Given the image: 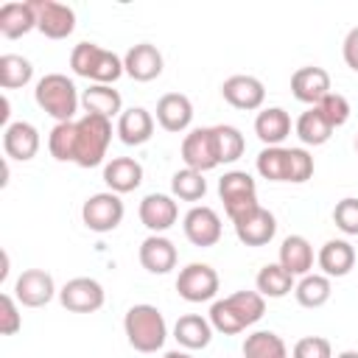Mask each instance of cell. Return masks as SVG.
Wrapping results in <instances>:
<instances>
[{
    "label": "cell",
    "instance_id": "9c48e42d",
    "mask_svg": "<svg viewBox=\"0 0 358 358\" xmlns=\"http://www.w3.org/2000/svg\"><path fill=\"white\" fill-rule=\"evenodd\" d=\"M221 288V280H218V271L210 266V263H187L185 268H179V277H176V294L185 299V302H210L215 299Z\"/></svg>",
    "mask_w": 358,
    "mask_h": 358
},
{
    "label": "cell",
    "instance_id": "ee69618b",
    "mask_svg": "<svg viewBox=\"0 0 358 358\" xmlns=\"http://www.w3.org/2000/svg\"><path fill=\"white\" fill-rule=\"evenodd\" d=\"M341 56H344L347 67L358 73V25L347 31V36H344V42H341Z\"/></svg>",
    "mask_w": 358,
    "mask_h": 358
},
{
    "label": "cell",
    "instance_id": "74e56055",
    "mask_svg": "<svg viewBox=\"0 0 358 358\" xmlns=\"http://www.w3.org/2000/svg\"><path fill=\"white\" fill-rule=\"evenodd\" d=\"M215 137H218L221 165H229V162H235V159L243 157V151H246V140H243V134H241L238 126L218 123V126H215Z\"/></svg>",
    "mask_w": 358,
    "mask_h": 358
},
{
    "label": "cell",
    "instance_id": "5bb4252c",
    "mask_svg": "<svg viewBox=\"0 0 358 358\" xmlns=\"http://www.w3.org/2000/svg\"><path fill=\"white\" fill-rule=\"evenodd\" d=\"M14 296L22 308H45L53 296H59V291L45 268H25L14 280Z\"/></svg>",
    "mask_w": 358,
    "mask_h": 358
},
{
    "label": "cell",
    "instance_id": "8d00e7d4",
    "mask_svg": "<svg viewBox=\"0 0 358 358\" xmlns=\"http://www.w3.org/2000/svg\"><path fill=\"white\" fill-rule=\"evenodd\" d=\"M48 151L59 162H73L76 159V120L70 123H56L48 134Z\"/></svg>",
    "mask_w": 358,
    "mask_h": 358
},
{
    "label": "cell",
    "instance_id": "7dc6e473",
    "mask_svg": "<svg viewBox=\"0 0 358 358\" xmlns=\"http://www.w3.org/2000/svg\"><path fill=\"white\" fill-rule=\"evenodd\" d=\"M355 151H358V137H355Z\"/></svg>",
    "mask_w": 358,
    "mask_h": 358
},
{
    "label": "cell",
    "instance_id": "cb8c5ba5",
    "mask_svg": "<svg viewBox=\"0 0 358 358\" xmlns=\"http://www.w3.org/2000/svg\"><path fill=\"white\" fill-rule=\"evenodd\" d=\"M103 182L117 196L131 193L143 185V165L134 157H112L103 162Z\"/></svg>",
    "mask_w": 358,
    "mask_h": 358
},
{
    "label": "cell",
    "instance_id": "d4e9b609",
    "mask_svg": "<svg viewBox=\"0 0 358 358\" xmlns=\"http://www.w3.org/2000/svg\"><path fill=\"white\" fill-rule=\"evenodd\" d=\"M213 333H215V330H213L210 319L201 316V313H185V316H179L176 324H173V338H176V344H179L182 350H187V352L210 347Z\"/></svg>",
    "mask_w": 358,
    "mask_h": 358
},
{
    "label": "cell",
    "instance_id": "603a6c76",
    "mask_svg": "<svg viewBox=\"0 0 358 358\" xmlns=\"http://www.w3.org/2000/svg\"><path fill=\"white\" fill-rule=\"evenodd\" d=\"M115 134L126 145H145L154 137V115L145 106H129L120 112Z\"/></svg>",
    "mask_w": 358,
    "mask_h": 358
},
{
    "label": "cell",
    "instance_id": "e0dca14e",
    "mask_svg": "<svg viewBox=\"0 0 358 358\" xmlns=\"http://www.w3.org/2000/svg\"><path fill=\"white\" fill-rule=\"evenodd\" d=\"M39 129L28 120H14L3 129V151L6 159H17V162H28L36 157L39 151Z\"/></svg>",
    "mask_w": 358,
    "mask_h": 358
},
{
    "label": "cell",
    "instance_id": "9a60e30c",
    "mask_svg": "<svg viewBox=\"0 0 358 358\" xmlns=\"http://www.w3.org/2000/svg\"><path fill=\"white\" fill-rule=\"evenodd\" d=\"M221 95L229 106L241 109V112H255L263 106L266 101V87L257 76H246V73H238V76H229L224 78L221 84Z\"/></svg>",
    "mask_w": 358,
    "mask_h": 358
},
{
    "label": "cell",
    "instance_id": "44dd1931",
    "mask_svg": "<svg viewBox=\"0 0 358 358\" xmlns=\"http://www.w3.org/2000/svg\"><path fill=\"white\" fill-rule=\"evenodd\" d=\"M157 123L171 131V134H182L190 129L193 123V103L185 92H165L157 101Z\"/></svg>",
    "mask_w": 358,
    "mask_h": 358
},
{
    "label": "cell",
    "instance_id": "e575fe53",
    "mask_svg": "<svg viewBox=\"0 0 358 358\" xmlns=\"http://www.w3.org/2000/svg\"><path fill=\"white\" fill-rule=\"evenodd\" d=\"M31 78H34L31 59H25L20 53H3L0 56V87L3 90H20V87L31 84Z\"/></svg>",
    "mask_w": 358,
    "mask_h": 358
},
{
    "label": "cell",
    "instance_id": "4316f807",
    "mask_svg": "<svg viewBox=\"0 0 358 358\" xmlns=\"http://www.w3.org/2000/svg\"><path fill=\"white\" fill-rule=\"evenodd\" d=\"M255 134L263 145H282L291 134V115L282 106H266L255 117Z\"/></svg>",
    "mask_w": 358,
    "mask_h": 358
},
{
    "label": "cell",
    "instance_id": "d590c367",
    "mask_svg": "<svg viewBox=\"0 0 358 358\" xmlns=\"http://www.w3.org/2000/svg\"><path fill=\"white\" fill-rule=\"evenodd\" d=\"M171 196L182 201H201L207 196V179L201 171L193 168H179L171 176Z\"/></svg>",
    "mask_w": 358,
    "mask_h": 358
},
{
    "label": "cell",
    "instance_id": "f35d334b",
    "mask_svg": "<svg viewBox=\"0 0 358 358\" xmlns=\"http://www.w3.org/2000/svg\"><path fill=\"white\" fill-rule=\"evenodd\" d=\"M316 109L324 115V120H327L333 129L344 126V123L350 120V115H352V106H350V101H347L341 92H327V95L316 103Z\"/></svg>",
    "mask_w": 358,
    "mask_h": 358
},
{
    "label": "cell",
    "instance_id": "5b68a950",
    "mask_svg": "<svg viewBox=\"0 0 358 358\" xmlns=\"http://www.w3.org/2000/svg\"><path fill=\"white\" fill-rule=\"evenodd\" d=\"M112 143V120L101 115H81L76 120V165L78 168H95L106 159Z\"/></svg>",
    "mask_w": 358,
    "mask_h": 358
},
{
    "label": "cell",
    "instance_id": "bcb514c9",
    "mask_svg": "<svg viewBox=\"0 0 358 358\" xmlns=\"http://www.w3.org/2000/svg\"><path fill=\"white\" fill-rule=\"evenodd\" d=\"M336 358H358V350H344V352H338Z\"/></svg>",
    "mask_w": 358,
    "mask_h": 358
},
{
    "label": "cell",
    "instance_id": "d6a6232c",
    "mask_svg": "<svg viewBox=\"0 0 358 358\" xmlns=\"http://www.w3.org/2000/svg\"><path fill=\"white\" fill-rule=\"evenodd\" d=\"M330 294H333V285H330V277L324 274H305L296 280L294 285V296L302 308H322L330 302Z\"/></svg>",
    "mask_w": 358,
    "mask_h": 358
},
{
    "label": "cell",
    "instance_id": "ffe728a7",
    "mask_svg": "<svg viewBox=\"0 0 358 358\" xmlns=\"http://www.w3.org/2000/svg\"><path fill=\"white\" fill-rule=\"evenodd\" d=\"M137 257H140V266L148 274H168V271L176 268L179 252H176V246H173L171 238H165V235H148L140 243Z\"/></svg>",
    "mask_w": 358,
    "mask_h": 358
},
{
    "label": "cell",
    "instance_id": "6da1fadb",
    "mask_svg": "<svg viewBox=\"0 0 358 358\" xmlns=\"http://www.w3.org/2000/svg\"><path fill=\"white\" fill-rule=\"evenodd\" d=\"M263 313H266V296H260L257 291H235L224 299H213L207 319L215 333L238 336L246 327L257 324Z\"/></svg>",
    "mask_w": 358,
    "mask_h": 358
},
{
    "label": "cell",
    "instance_id": "836d02e7",
    "mask_svg": "<svg viewBox=\"0 0 358 358\" xmlns=\"http://www.w3.org/2000/svg\"><path fill=\"white\" fill-rule=\"evenodd\" d=\"M243 358H288L285 341L274 330H255L243 338Z\"/></svg>",
    "mask_w": 358,
    "mask_h": 358
},
{
    "label": "cell",
    "instance_id": "4fadbf2b",
    "mask_svg": "<svg viewBox=\"0 0 358 358\" xmlns=\"http://www.w3.org/2000/svg\"><path fill=\"white\" fill-rule=\"evenodd\" d=\"M137 215H140V224L151 235H162L179 221V204L171 193H148V196H143Z\"/></svg>",
    "mask_w": 358,
    "mask_h": 358
},
{
    "label": "cell",
    "instance_id": "52a82bcc",
    "mask_svg": "<svg viewBox=\"0 0 358 358\" xmlns=\"http://www.w3.org/2000/svg\"><path fill=\"white\" fill-rule=\"evenodd\" d=\"M182 162L185 168H193V171H213L221 165V154H218V137H215V126H199V129H190L182 140Z\"/></svg>",
    "mask_w": 358,
    "mask_h": 358
},
{
    "label": "cell",
    "instance_id": "ac0fdd59",
    "mask_svg": "<svg viewBox=\"0 0 358 358\" xmlns=\"http://www.w3.org/2000/svg\"><path fill=\"white\" fill-rule=\"evenodd\" d=\"M327 92H333V90H330V73L324 67L308 64V67L294 70V76H291V95L299 103L316 106Z\"/></svg>",
    "mask_w": 358,
    "mask_h": 358
},
{
    "label": "cell",
    "instance_id": "484cf974",
    "mask_svg": "<svg viewBox=\"0 0 358 358\" xmlns=\"http://www.w3.org/2000/svg\"><path fill=\"white\" fill-rule=\"evenodd\" d=\"M277 263L285 271H291L294 277L310 274V268H313V246H310V241L305 235H288V238H282Z\"/></svg>",
    "mask_w": 358,
    "mask_h": 358
},
{
    "label": "cell",
    "instance_id": "f546056e",
    "mask_svg": "<svg viewBox=\"0 0 358 358\" xmlns=\"http://www.w3.org/2000/svg\"><path fill=\"white\" fill-rule=\"evenodd\" d=\"M294 285H296V277L285 271L280 263H266L255 277V288L266 299H282L294 291Z\"/></svg>",
    "mask_w": 358,
    "mask_h": 358
},
{
    "label": "cell",
    "instance_id": "1f68e13d",
    "mask_svg": "<svg viewBox=\"0 0 358 358\" xmlns=\"http://www.w3.org/2000/svg\"><path fill=\"white\" fill-rule=\"evenodd\" d=\"M294 131L299 137L302 145H324L330 137H333V126L324 120V115L316 109V106H308L296 123H294Z\"/></svg>",
    "mask_w": 358,
    "mask_h": 358
},
{
    "label": "cell",
    "instance_id": "3957f363",
    "mask_svg": "<svg viewBox=\"0 0 358 358\" xmlns=\"http://www.w3.org/2000/svg\"><path fill=\"white\" fill-rule=\"evenodd\" d=\"M34 101L36 106L50 115L56 123H70L76 120V112L81 106V95L73 84V78H67L64 73H45L36 87H34Z\"/></svg>",
    "mask_w": 358,
    "mask_h": 358
},
{
    "label": "cell",
    "instance_id": "7402d4cb",
    "mask_svg": "<svg viewBox=\"0 0 358 358\" xmlns=\"http://www.w3.org/2000/svg\"><path fill=\"white\" fill-rule=\"evenodd\" d=\"M316 263L324 277H347L355 268V246L347 238H330L322 243Z\"/></svg>",
    "mask_w": 358,
    "mask_h": 358
},
{
    "label": "cell",
    "instance_id": "8fae6325",
    "mask_svg": "<svg viewBox=\"0 0 358 358\" xmlns=\"http://www.w3.org/2000/svg\"><path fill=\"white\" fill-rule=\"evenodd\" d=\"M182 232L193 246L210 249L221 241V232H224L221 215L207 204H193L182 218Z\"/></svg>",
    "mask_w": 358,
    "mask_h": 358
},
{
    "label": "cell",
    "instance_id": "ab89813d",
    "mask_svg": "<svg viewBox=\"0 0 358 358\" xmlns=\"http://www.w3.org/2000/svg\"><path fill=\"white\" fill-rule=\"evenodd\" d=\"M333 224L344 235H358V199L355 196H347V199L336 201V207H333Z\"/></svg>",
    "mask_w": 358,
    "mask_h": 358
},
{
    "label": "cell",
    "instance_id": "ba28073f",
    "mask_svg": "<svg viewBox=\"0 0 358 358\" xmlns=\"http://www.w3.org/2000/svg\"><path fill=\"white\" fill-rule=\"evenodd\" d=\"M123 215H126V207H123L120 196L112 193V190L92 193V196L81 204V221H84V227H87L90 232H98V235L117 229L120 221H123Z\"/></svg>",
    "mask_w": 358,
    "mask_h": 358
},
{
    "label": "cell",
    "instance_id": "f6af8a7d",
    "mask_svg": "<svg viewBox=\"0 0 358 358\" xmlns=\"http://www.w3.org/2000/svg\"><path fill=\"white\" fill-rule=\"evenodd\" d=\"M162 358H193L187 350H171V352H165Z\"/></svg>",
    "mask_w": 358,
    "mask_h": 358
},
{
    "label": "cell",
    "instance_id": "60d3db41",
    "mask_svg": "<svg viewBox=\"0 0 358 358\" xmlns=\"http://www.w3.org/2000/svg\"><path fill=\"white\" fill-rule=\"evenodd\" d=\"M22 327V313H20V302L14 294H0V333L3 336H14Z\"/></svg>",
    "mask_w": 358,
    "mask_h": 358
},
{
    "label": "cell",
    "instance_id": "d6986e66",
    "mask_svg": "<svg viewBox=\"0 0 358 358\" xmlns=\"http://www.w3.org/2000/svg\"><path fill=\"white\" fill-rule=\"evenodd\" d=\"M162 67H165L162 53L151 42H137L123 56V70L134 81H154V78H159Z\"/></svg>",
    "mask_w": 358,
    "mask_h": 358
},
{
    "label": "cell",
    "instance_id": "83f0119b",
    "mask_svg": "<svg viewBox=\"0 0 358 358\" xmlns=\"http://www.w3.org/2000/svg\"><path fill=\"white\" fill-rule=\"evenodd\" d=\"M31 31H36V11H34L31 0L0 6V34L6 39H20Z\"/></svg>",
    "mask_w": 358,
    "mask_h": 358
},
{
    "label": "cell",
    "instance_id": "2e32d148",
    "mask_svg": "<svg viewBox=\"0 0 358 358\" xmlns=\"http://www.w3.org/2000/svg\"><path fill=\"white\" fill-rule=\"evenodd\" d=\"M232 227H235V235L243 246H266L277 235V218L266 207H255L243 218L232 221Z\"/></svg>",
    "mask_w": 358,
    "mask_h": 358
},
{
    "label": "cell",
    "instance_id": "b9f144b4",
    "mask_svg": "<svg viewBox=\"0 0 358 358\" xmlns=\"http://www.w3.org/2000/svg\"><path fill=\"white\" fill-rule=\"evenodd\" d=\"M291 358H333V344L324 336H305L294 344Z\"/></svg>",
    "mask_w": 358,
    "mask_h": 358
},
{
    "label": "cell",
    "instance_id": "277c9868",
    "mask_svg": "<svg viewBox=\"0 0 358 358\" xmlns=\"http://www.w3.org/2000/svg\"><path fill=\"white\" fill-rule=\"evenodd\" d=\"M70 70L90 84H115L126 70H123V56L115 50H106L95 42H78L70 50Z\"/></svg>",
    "mask_w": 358,
    "mask_h": 358
},
{
    "label": "cell",
    "instance_id": "4dcf8cb0",
    "mask_svg": "<svg viewBox=\"0 0 358 358\" xmlns=\"http://www.w3.org/2000/svg\"><path fill=\"white\" fill-rule=\"evenodd\" d=\"M255 168L268 182H291V148L263 145V151L255 159Z\"/></svg>",
    "mask_w": 358,
    "mask_h": 358
},
{
    "label": "cell",
    "instance_id": "8992f818",
    "mask_svg": "<svg viewBox=\"0 0 358 358\" xmlns=\"http://www.w3.org/2000/svg\"><path fill=\"white\" fill-rule=\"evenodd\" d=\"M218 196L224 201V213H227L229 221H238L246 213H252L255 207H260V201H257V182L246 171H227L218 179Z\"/></svg>",
    "mask_w": 358,
    "mask_h": 358
},
{
    "label": "cell",
    "instance_id": "f1b7e54d",
    "mask_svg": "<svg viewBox=\"0 0 358 358\" xmlns=\"http://www.w3.org/2000/svg\"><path fill=\"white\" fill-rule=\"evenodd\" d=\"M81 106L87 115H101V117L112 120V117H120L123 98L117 90H112V84H90L81 92Z\"/></svg>",
    "mask_w": 358,
    "mask_h": 358
},
{
    "label": "cell",
    "instance_id": "7a4b0ae2",
    "mask_svg": "<svg viewBox=\"0 0 358 358\" xmlns=\"http://www.w3.org/2000/svg\"><path fill=\"white\" fill-rule=\"evenodd\" d=\"M123 333H126V341L137 352H157L165 347L168 324H165V316L157 305L137 302L123 316Z\"/></svg>",
    "mask_w": 358,
    "mask_h": 358
},
{
    "label": "cell",
    "instance_id": "30bf717a",
    "mask_svg": "<svg viewBox=\"0 0 358 358\" xmlns=\"http://www.w3.org/2000/svg\"><path fill=\"white\" fill-rule=\"evenodd\" d=\"M59 302L70 313H95L106 302V291L95 277H73L59 288Z\"/></svg>",
    "mask_w": 358,
    "mask_h": 358
},
{
    "label": "cell",
    "instance_id": "7c38bea8",
    "mask_svg": "<svg viewBox=\"0 0 358 358\" xmlns=\"http://www.w3.org/2000/svg\"><path fill=\"white\" fill-rule=\"evenodd\" d=\"M36 11V31L48 39H67L76 31V11L56 0H31Z\"/></svg>",
    "mask_w": 358,
    "mask_h": 358
},
{
    "label": "cell",
    "instance_id": "7bdbcfd3",
    "mask_svg": "<svg viewBox=\"0 0 358 358\" xmlns=\"http://www.w3.org/2000/svg\"><path fill=\"white\" fill-rule=\"evenodd\" d=\"M313 176V157L308 148H291V185H302Z\"/></svg>",
    "mask_w": 358,
    "mask_h": 358
}]
</instances>
